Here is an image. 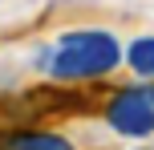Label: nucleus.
<instances>
[{
  "label": "nucleus",
  "mask_w": 154,
  "mask_h": 150,
  "mask_svg": "<svg viewBox=\"0 0 154 150\" xmlns=\"http://www.w3.org/2000/svg\"><path fill=\"white\" fill-rule=\"evenodd\" d=\"M118 61H122V45H118L114 32H101V29L65 32V37L41 57V65L49 69V77L65 81V85L106 77V73L118 69Z\"/></svg>",
  "instance_id": "1"
},
{
  "label": "nucleus",
  "mask_w": 154,
  "mask_h": 150,
  "mask_svg": "<svg viewBox=\"0 0 154 150\" xmlns=\"http://www.w3.org/2000/svg\"><path fill=\"white\" fill-rule=\"evenodd\" d=\"M0 150H73V142L53 130H0Z\"/></svg>",
  "instance_id": "3"
},
{
  "label": "nucleus",
  "mask_w": 154,
  "mask_h": 150,
  "mask_svg": "<svg viewBox=\"0 0 154 150\" xmlns=\"http://www.w3.org/2000/svg\"><path fill=\"white\" fill-rule=\"evenodd\" d=\"M106 122H109V130H118L126 138L154 134V89H142V85L118 89L106 102Z\"/></svg>",
  "instance_id": "2"
},
{
  "label": "nucleus",
  "mask_w": 154,
  "mask_h": 150,
  "mask_svg": "<svg viewBox=\"0 0 154 150\" xmlns=\"http://www.w3.org/2000/svg\"><path fill=\"white\" fill-rule=\"evenodd\" d=\"M126 61L138 77H154V37H134L126 49Z\"/></svg>",
  "instance_id": "4"
}]
</instances>
